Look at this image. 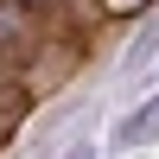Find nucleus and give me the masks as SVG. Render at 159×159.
Returning <instances> with one entry per match:
<instances>
[{
    "label": "nucleus",
    "mask_w": 159,
    "mask_h": 159,
    "mask_svg": "<svg viewBox=\"0 0 159 159\" xmlns=\"http://www.w3.org/2000/svg\"><path fill=\"white\" fill-rule=\"evenodd\" d=\"M140 147H159V89L140 96L134 108L115 121V153H140Z\"/></svg>",
    "instance_id": "1"
},
{
    "label": "nucleus",
    "mask_w": 159,
    "mask_h": 159,
    "mask_svg": "<svg viewBox=\"0 0 159 159\" xmlns=\"http://www.w3.org/2000/svg\"><path fill=\"white\" fill-rule=\"evenodd\" d=\"M153 57H159V19H147V25H140L134 38H127V57H121V70L134 76L140 64H153Z\"/></svg>",
    "instance_id": "2"
},
{
    "label": "nucleus",
    "mask_w": 159,
    "mask_h": 159,
    "mask_svg": "<svg viewBox=\"0 0 159 159\" xmlns=\"http://www.w3.org/2000/svg\"><path fill=\"white\" fill-rule=\"evenodd\" d=\"M64 159H96V147H89V140H76V147L64 153Z\"/></svg>",
    "instance_id": "4"
},
{
    "label": "nucleus",
    "mask_w": 159,
    "mask_h": 159,
    "mask_svg": "<svg viewBox=\"0 0 159 159\" xmlns=\"http://www.w3.org/2000/svg\"><path fill=\"white\" fill-rule=\"evenodd\" d=\"M13 32H19V19H13V13H7V7H0V45H7V38H13Z\"/></svg>",
    "instance_id": "3"
}]
</instances>
